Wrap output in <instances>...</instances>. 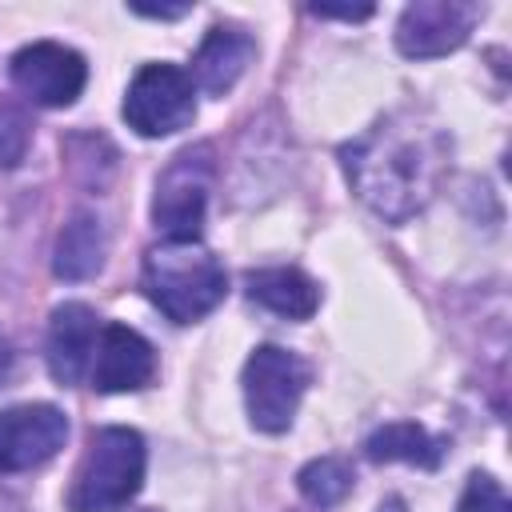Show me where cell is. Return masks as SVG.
Here are the masks:
<instances>
[{"instance_id":"6da1fadb","label":"cell","mask_w":512,"mask_h":512,"mask_svg":"<svg viewBox=\"0 0 512 512\" xmlns=\"http://www.w3.org/2000/svg\"><path fill=\"white\" fill-rule=\"evenodd\" d=\"M340 160L356 196L372 212L384 220H408L432 200L444 176L448 140L440 128L416 116H388L360 140L344 144Z\"/></svg>"},{"instance_id":"7a4b0ae2","label":"cell","mask_w":512,"mask_h":512,"mask_svg":"<svg viewBox=\"0 0 512 512\" xmlns=\"http://www.w3.org/2000/svg\"><path fill=\"white\" fill-rule=\"evenodd\" d=\"M228 292L220 260L200 240H164L144 252V296L176 324L208 316Z\"/></svg>"},{"instance_id":"3957f363","label":"cell","mask_w":512,"mask_h":512,"mask_svg":"<svg viewBox=\"0 0 512 512\" xmlns=\"http://www.w3.org/2000/svg\"><path fill=\"white\" fill-rule=\"evenodd\" d=\"M144 464H148V452L136 428H124V424L96 428L76 464L68 508L72 512H124L144 484Z\"/></svg>"},{"instance_id":"277c9868","label":"cell","mask_w":512,"mask_h":512,"mask_svg":"<svg viewBox=\"0 0 512 512\" xmlns=\"http://www.w3.org/2000/svg\"><path fill=\"white\" fill-rule=\"evenodd\" d=\"M308 380H312V368L296 352H288L280 344H260L244 364L248 420L260 432H284L296 420Z\"/></svg>"},{"instance_id":"5b68a950","label":"cell","mask_w":512,"mask_h":512,"mask_svg":"<svg viewBox=\"0 0 512 512\" xmlns=\"http://www.w3.org/2000/svg\"><path fill=\"white\" fill-rule=\"evenodd\" d=\"M196 116V84L176 64H144L124 92V120L140 136H172Z\"/></svg>"},{"instance_id":"8992f818","label":"cell","mask_w":512,"mask_h":512,"mask_svg":"<svg viewBox=\"0 0 512 512\" xmlns=\"http://www.w3.org/2000/svg\"><path fill=\"white\" fill-rule=\"evenodd\" d=\"M208 184H212V160L208 148L180 152L164 176L156 180L152 220L168 240H196L208 208Z\"/></svg>"},{"instance_id":"52a82bcc","label":"cell","mask_w":512,"mask_h":512,"mask_svg":"<svg viewBox=\"0 0 512 512\" xmlns=\"http://www.w3.org/2000/svg\"><path fill=\"white\" fill-rule=\"evenodd\" d=\"M88 80V64L80 52L56 44V40H36L24 44L12 56V84L44 108H68Z\"/></svg>"},{"instance_id":"ba28073f","label":"cell","mask_w":512,"mask_h":512,"mask_svg":"<svg viewBox=\"0 0 512 512\" xmlns=\"http://www.w3.org/2000/svg\"><path fill=\"white\" fill-rule=\"evenodd\" d=\"M480 4L468 0H416L400 12L396 24V48L412 60H432V56H448L456 52L468 32L480 20Z\"/></svg>"},{"instance_id":"9c48e42d","label":"cell","mask_w":512,"mask_h":512,"mask_svg":"<svg viewBox=\"0 0 512 512\" xmlns=\"http://www.w3.org/2000/svg\"><path fill=\"white\" fill-rule=\"evenodd\" d=\"M68 440V416L56 404H16L0 412V472H28L52 460Z\"/></svg>"},{"instance_id":"30bf717a","label":"cell","mask_w":512,"mask_h":512,"mask_svg":"<svg viewBox=\"0 0 512 512\" xmlns=\"http://www.w3.org/2000/svg\"><path fill=\"white\" fill-rule=\"evenodd\" d=\"M92 388L96 392H136L152 380L156 372V352L152 344L128 328V324H104L96 336L92 352Z\"/></svg>"},{"instance_id":"8fae6325","label":"cell","mask_w":512,"mask_h":512,"mask_svg":"<svg viewBox=\"0 0 512 512\" xmlns=\"http://www.w3.org/2000/svg\"><path fill=\"white\" fill-rule=\"evenodd\" d=\"M96 312L80 300H68L52 312L48 320V372L56 376V384H76L88 368H92V352H96Z\"/></svg>"},{"instance_id":"7c38bea8","label":"cell","mask_w":512,"mask_h":512,"mask_svg":"<svg viewBox=\"0 0 512 512\" xmlns=\"http://www.w3.org/2000/svg\"><path fill=\"white\" fill-rule=\"evenodd\" d=\"M256 56V40L240 28H208L192 56V84L208 96H224Z\"/></svg>"},{"instance_id":"4fadbf2b","label":"cell","mask_w":512,"mask_h":512,"mask_svg":"<svg viewBox=\"0 0 512 512\" xmlns=\"http://www.w3.org/2000/svg\"><path fill=\"white\" fill-rule=\"evenodd\" d=\"M248 300L276 316L308 320L320 304V288L300 268H256L248 272Z\"/></svg>"},{"instance_id":"5bb4252c","label":"cell","mask_w":512,"mask_h":512,"mask_svg":"<svg viewBox=\"0 0 512 512\" xmlns=\"http://www.w3.org/2000/svg\"><path fill=\"white\" fill-rule=\"evenodd\" d=\"M104 248H108V240H104L100 216L76 212L60 228V236H56V260H52V268H56L60 280H88V276L100 272Z\"/></svg>"},{"instance_id":"9a60e30c","label":"cell","mask_w":512,"mask_h":512,"mask_svg":"<svg viewBox=\"0 0 512 512\" xmlns=\"http://www.w3.org/2000/svg\"><path fill=\"white\" fill-rule=\"evenodd\" d=\"M368 460H404V464H416V468H436L444 448L432 432H424L420 424L412 420H396V424H384L368 436L364 444Z\"/></svg>"},{"instance_id":"2e32d148","label":"cell","mask_w":512,"mask_h":512,"mask_svg":"<svg viewBox=\"0 0 512 512\" xmlns=\"http://www.w3.org/2000/svg\"><path fill=\"white\" fill-rule=\"evenodd\" d=\"M300 484V496L316 508H332L340 504L348 492H352V464L340 460V456H320V460H308L296 476Z\"/></svg>"},{"instance_id":"e0dca14e","label":"cell","mask_w":512,"mask_h":512,"mask_svg":"<svg viewBox=\"0 0 512 512\" xmlns=\"http://www.w3.org/2000/svg\"><path fill=\"white\" fill-rule=\"evenodd\" d=\"M24 148H28V116L16 108V104H0V164L12 168L24 160Z\"/></svg>"},{"instance_id":"ac0fdd59","label":"cell","mask_w":512,"mask_h":512,"mask_svg":"<svg viewBox=\"0 0 512 512\" xmlns=\"http://www.w3.org/2000/svg\"><path fill=\"white\" fill-rule=\"evenodd\" d=\"M456 512H512L508 492L500 488V480H492L488 472H476L456 504Z\"/></svg>"},{"instance_id":"d6986e66","label":"cell","mask_w":512,"mask_h":512,"mask_svg":"<svg viewBox=\"0 0 512 512\" xmlns=\"http://www.w3.org/2000/svg\"><path fill=\"white\" fill-rule=\"evenodd\" d=\"M308 12L324 20H368L372 4H308Z\"/></svg>"},{"instance_id":"ffe728a7","label":"cell","mask_w":512,"mask_h":512,"mask_svg":"<svg viewBox=\"0 0 512 512\" xmlns=\"http://www.w3.org/2000/svg\"><path fill=\"white\" fill-rule=\"evenodd\" d=\"M132 12L140 16H156V20H176L188 12V4H132Z\"/></svg>"},{"instance_id":"44dd1931","label":"cell","mask_w":512,"mask_h":512,"mask_svg":"<svg viewBox=\"0 0 512 512\" xmlns=\"http://www.w3.org/2000/svg\"><path fill=\"white\" fill-rule=\"evenodd\" d=\"M12 364H16V352H12V340H8L4 328H0V380L12 372Z\"/></svg>"},{"instance_id":"7402d4cb","label":"cell","mask_w":512,"mask_h":512,"mask_svg":"<svg viewBox=\"0 0 512 512\" xmlns=\"http://www.w3.org/2000/svg\"><path fill=\"white\" fill-rule=\"evenodd\" d=\"M376 512H404V500H400V496H388V500H384Z\"/></svg>"}]
</instances>
